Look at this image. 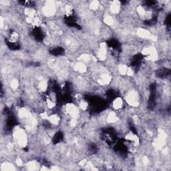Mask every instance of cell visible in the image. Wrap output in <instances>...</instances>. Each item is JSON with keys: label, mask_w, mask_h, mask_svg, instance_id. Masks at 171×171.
Listing matches in <instances>:
<instances>
[{"label": "cell", "mask_w": 171, "mask_h": 171, "mask_svg": "<svg viewBox=\"0 0 171 171\" xmlns=\"http://www.w3.org/2000/svg\"><path fill=\"white\" fill-rule=\"evenodd\" d=\"M124 106V100L121 97H117L113 100L112 102V108L116 110H119L122 108Z\"/></svg>", "instance_id": "7a4b0ae2"}, {"label": "cell", "mask_w": 171, "mask_h": 171, "mask_svg": "<svg viewBox=\"0 0 171 171\" xmlns=\"http://www.w3.org/2000/svg\"><path fill=\"white\" fill-rule=\"evenodd\" d=\"M50 52L53 56H60L63 55L64 53V49L63 48L59 47V46H56V47H54L52 49Z\"/></svg>", "instance_id": "3957f363"}, {"label": "cell", "mask_w": 171, "mask_h": 171, "mask_svg": "<svg viewBox=\"0 0 171 171\" xmlns=\"http://www.w3.org/2000/svg\"><path fill=\"white\" fill-rule=\"evenodd\" d=\"M13 137L16 140L17 144L20 145V147H24L26 146L27 143V136L26 133L21 128H19L15 130V132L13 133Z\"/></svg>", "instance_id": "6da1fadb"}, {"label": "cell", "mask_w": 171, "mask_h": 171, "mask_svg": "<svg viewBox=\"0 0 171 171\" xmlns=\"http://www.w3.org/2000/svg\"><path fill=\"white\" fill-rule=\"evenodd\" d=\"M64 138V136H63V133H62L61 132H58L56 133L53 136V142H54L56 144L60 143V142L62 141Z\"/></svg>", "instance_id": "277c9868"}]
</instances>
